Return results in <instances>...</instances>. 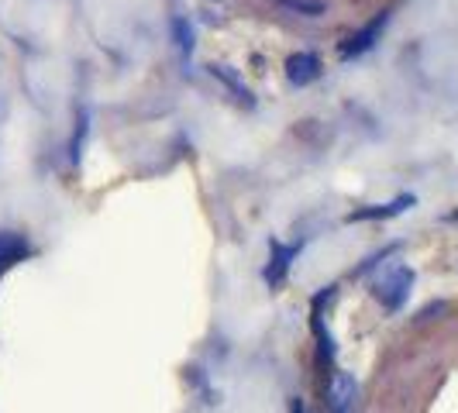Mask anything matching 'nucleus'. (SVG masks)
Instances as JSON below:
<instances>
[{"label":"nucleus","mask_w":458,"mask_h":413,"mask_svg":"<svg viewBox=\"0 0 458 413\" xmlns=\"http://www.w3.org/2000/svg\"><path fill=\"white\" fill-rule=\"evenodd\" d=\"M293 413H307V410H303V407H300V403H293Z\"/></svg>","instance_id":"1a4fd4ad"},{"label":"nucleus","mask_w":458,"mask_h":413,"mask_svg":"<svg viewBox=\"0 0 458 413\" xmlns=\"http://www.w3.org/2000/svg\"><path fill=\"white\" fill-rule=\"evenodd\" d=\"M413 290V269L403 262H393L372 279V297L383 310H400Z\"/></svg>","instance_id":"f257e3e1"},{"label":"nucleus","mask_w":458,"mask_h":413,"mask_svg":"<svg viewBox=\"0 0 458 413\" xmlns=\"http://www.w3.org/2000/svg\"><path fill=\"white\" fill-rule=\"evenodd\" d=\"M24 255H28V241H24L21 234H14V231H0V273L11 269L14 262H21Z\"/></svg>","instance_id":"423d86ee"},{"label":"nucleus","mask_w":458,"mask_h":413,"mask_svg":"<svg viewBox=\"0 0 458 413\" xmlns=\"http://www.w3.org/2000/svg\"><path fill=\"white\" fill-rule=\"evenodd\" d=\"M279 14H290V18H300V21H324L331 4L327 0H269Z\"/></svg>","instance_id":"20e7f679"},{"label":"nucleus","mask_w":458,"mask_h":413,"mask_svg":"<svg viewBox=\"0 0 458 413\" xmlns=\"http://www.w3.org/2000/svg\"><path fill=\"white\" fill-rule=\"evenodd\" d=\"M327 400H331V410L344 413V407L355 400V379L348 372H331V383H327Z\"/></svg>","instance_id":"39448f33"},{"label":"nucleus","mask_w":458,"mask_h":413,"mask_svg":"<svg viewBox=\"0 0 458 413\" xmlns=\"http://www.w3.org/2000/svg\"><path fill=\"white\" fill-rule=\"evenodd\" d=\"M379 31H383V18H376V21L369 24V28H362L359 35H352V38L342 46V55H344V59H352V55H362V52H369V48L376 46Z\"/></svg>","instance_id":"0eeeda50"},{"label":"nucleus","mask_w":458,"mask_h":413,"mask_svg":"<svg viewBox=\"0 0 458 413\" xmlns=\"http://www.w3.org/2000/svg\"><path fill=\"white\" fill-rule=\"evenodd\" d=\"M324 76V59L318 52H297L290 63H286V80L293 87H310Z\"/></svg>","instance_id":"f03ea898"},{"label":"nucleus","mask_w":458,"mask_h":413,"mask_svg":"<svg viewBox=\"0 0 458 413\" xmlns=\"http://www.w3.org/2000/svg\"><path fill=\"white\" fill-rule=\"evenodd\" d=\"M300 249L297 245H283V241H273L269 245V266H266V282L279 290L283 282H286V275H290V266H293V255Z\"/></svg>","instance_id":"7ed1b4c3"},{"label":"nucleus","mask_w":458,"mask_h":413,"mask_svg":"<svg viewBox=\"0 0 458 413\" xmlns=\"http://www.w3.org/2000/svg\"><path fill=\"white\" fill-rule=\"evenodd\" d=\"M173 28H176V38H180V42H176V46H180V52H183V55H190V52H193V28H190L183 18H176V21H173Z\"/></svg>","instance_id":"6e6552de"}]
</instances>
